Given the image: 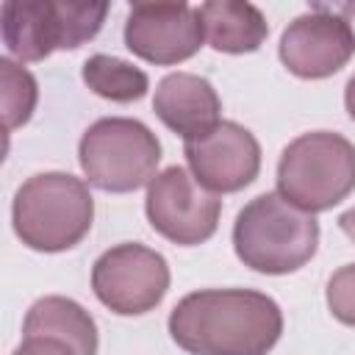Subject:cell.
<instances>
[{
  "instance_id": "7c38bea8",
  "label": "cell",
  "mask_w": 355,
  "mask_h": 355,
  "mask_svg": "<svg viewBox=\"0 0 355 355\" xmlns=\"http://www.w3.org/2000/svg\"><path fill=\"white\" fill-rule=\"evenodd\" d=\"M153 108L169 130L191 141L219 125L222 103L205 78L191 72H172L158 83Z\"/></svg>"
},
{
  "instance_id": "9c48e42d",
  "label": "cell",
  "mask_w": 355,
  "mask_h": 355,
  "mask_svg": "<svg viewBox=\"0 0 355 355\" xmlns=\"http://www.w3.org/2000/svg\"><path fill=\"white\" fill-rule=\"evenodd\" d=\"M202 22L189 3H136L128 11L125 44L150 64H178L202 44Z\"/></svg>"
},
{
  "instance_id": "ba28073f",
  "label": "cell",
  "mask_w": 355,
  "mask_h": 355,
  "mask_svg": "<svg viewBox=\"0 0 355 355\" xmlns=\"http://www.w3.org/2000/svg\"><path fill=\"white\" fill-rule=\"evenodd\" d=\"M147 219L169 241L191 247L214 236L222 200L194 180L183 166H169L147 189Z\"/></svg>"
},
{
  "instance_id": "7a4b0ae2",
  "label": "cell",
  "mask_w": 355,
  "mask_h": 355,
  "mask_svg": "<svg viewBox=\"0 0 355 355\" xmlns=\"http://www.w3.org/2000/svg\"><path fill=\"white\" fill-rule=\"evenodd\" d=\"M319 244L313 214L280 194H261L247 202L233 225V247L244 266L263 275H286L305 266Z\"/></svg>"
},
{
  "instance_id": "5bb4252c",
  "label": "cell",
  "mask_w": 355,
  "mask_h": 355,
  "mask_svg": "<svg viewBox=\"0 0 355 355\" xmlns=\"http://www.w3.org/2000/svg\"><path fill=\"white\" fill-rule=\"evenodd\" d=\"M202 31L219 53H252L269 33L263 14L250 3L211 0L197 8Z\"/></svg>"
},
{
  "instance_id": "277c9868",
  "label": "cell",
  "mask_w": 355,
  "mask_h": 355,
  "mask_svg": "<svg viewBox=\"0 0 355 355\" xmlns=\"http://www.w3.org/2000/svg\"><path fill=\"white\" fill-rule=\"evenodd\" d=\"M277 189L308 214L338 205L355 189V147L338 133H302L280 155Z\"/></svg>"
},
{
  "instance_id": "2e32d148",
  "label": "cell",
  "mask_w": 355,
  "mask_h": 355,
  "mask_svg": "<svg viewBox=\"0 0 355 355\" xmlns=\"http://www.w3.org/2000/svg\"><path fill=\"white\" fill-rule=\"evenodd\" d=\"M36 80L28 69L17 67L8 58H0V103H3V128L11 133L25 125L36 108Z\"/></svg>"
},
{
  "instance_id": "3957f363",
  "label": "cell",
  "mask_w": 355,
  "mask_h": 355,
  "mask_svg": "<svg viewBox=\"0 0 355 355\" xmlns=\"http://www.w3.org/2000/svg\"><path fill=\"white\" fill-rule=\"evenodd\" d=\"M94 200L83 180L67 172L28 178L14 197V230L31 250L61 252L92 227Z\"/></svg>"
},
{
  "instance_id": "ac0fdd59",
  "label": "cell",
  "mask_w": 355,
  "mask_h": 355,
  "mask_svg": "<svg viewBox=\"0 0 355 355\" xmlns=\"http://www.w3.org/2000/svg\"><path fill=\"white\" fill-rule=\"evenodd\" d=\"M14 355H78V352L55 338H25L14 349Z\"/></svg>"
},
{
  "instance_id": "8992f818",
  "label": "cell",
  "mask_w": 355,
  "mask_h": 355,
  "mask_svg": "<svg viewBox=\"0 0 355 355\" xmlns=\"http://www.w3.org/2000/svg\"><path fill=\"white\" fill-rule=\"evenodd\" d=\"M80 169L92 186L103 191H136L153 183L161 161L155 133L139 119H97L80 139Z\"/></svg>"
},
{
  "instance_id": "5b68a950",
  "label": "cell",
  "mask_w": 355,
  "mask_h": 355,
  "mask_svg": "<svg viewBox=\"0 0 355 355\" xmlns=\"http://www.w3.org/2000/svg\"><path fill=\"white\" fill-rule=\"evenodd\" d=\"M108 3L6 0L0 11L3 42L19 61H42L53 50H72L97 36Z\"/></svg>"
},
{
  "instance_id": "d6986e66",
  "label": "cell",
  "mask_w": 355,
  "mask_h": 355,
  "mask_svg": "<svg viewBox=\"0 0 355 355\" xmlns=\"http://www.w3.org/2000/svg\"><path fill=\"white\" fill-rule=\"evenodd\" d=\"M347 28H349V33H352V39H355V3H338V6H327Z\"/></svg>"
},
{
  "instance_id": "8fae6325",
  "label": "cell",
  "mask_w": 355,
  "mask_h": 355,
  "mask_svg": "<svg viewBox=\"0 0 355 355\" xmlns=\"http://www.w3.org/2000/svg\"><path fill=\"white\" fill-rule=\"evenodd\" d=\"M183 153L194 178L211 191H239L250 186L261 169L255 136L236 122H219L205 136L186 141Z\"/></svg>"
},
{
  "instance_id": "ffe728a7",
  "label": "cell",
  "mask_w": 355,
  "mask_h": 355,
  "mask_svg": "<svg viewBox=\"0 0 355 355\" xmlns=\"http://www.w3.org/2000/svg\"><path fill=\"white\" fill-rule=\"evenodd\" d=\"M338 227L344 230V236H347L349 241H355V208H349V211H344V214L338 216Z\"/></svg>"
},
{
  "instance_id": "9a60e30c",
  "label": "cell",
  "mask_w": 355,
  "mask_h": 355,
  "mask_svg": "<svg viewBox=\"0 0 355 355\" xmlns=\"http://www.w3.org/2000/svg\"><path fill=\"white\" fill-rule=\"evenodd\" d=\"M83 80L94 94L114 100V103H130V100L144 97L147 92V75L141 69H136L133 64L122 58L103 55V53L92 55L83 64Z\"/></svg>"
},
{
  "instance_id": "30bf717a",
  "label": "cell",
  "mask_w": 355,
  "mask_h": 355,
  "mask_svg": "<svg viewBox=\"0 0 355 355\" xmlns=\"http://www.w3.org/2000/svg\"><path fill=\"white\" fill-rule=\"evenodd\" d=\"M355 53L349 28L327 8L313 6L311 14L297 17L280 39V61L297 78H327L338 72Z\"/></svg>"
},
{
  "instance_id": "e0dca14e",
  "label": "cell",
  "mask_w": 355,
  "mask_h": 355,
  "mask_svg": "<svg viewBox=\"0 0 355 355\" xmlns=\"http://www.w3.org/2000/svg\"><path fill=\"white\" fill-rule=\"evenodd\" d=\"M327 308L338 322L355 324V263L341 266L327 280Z\"/></svg>"
},
{
  "instance_id": "52a82bcc",
  "label": "cell",
  "mask_w": 355,
  "mask_h": 355,
  "mask_svg": "<svg viewBox=\"0 0 355 355\" xmlns=\"http://www.w3.org/2000/svg\"><path fill=\"white\" fill-rule=\"evenodd\" d=\"M97 300L122 316L153 311L169 288V266L164 255L141 244H119L103 252L92 269Z\"/></svg>"
},
{
  "instance_id": "4fadbf2b",
  "label": "cell",
  "mask_w": 355,
  "mask_h": 355,
  "mask_svg": "<svg viewBox=\"0 0 355 355\" xmlns=\"http://www.w3.org/2000/svg\"><path fill=\"white\" fill-rule=\"evenodd\" d=\"M25 338H55L72 347L78 355L97 352V327L94 319L67 297H42L31 305L25 324Z\"/></svg>"
},
{
  "instance_id": "44dd1931",
  "label": "cell",
  "mask_w": 355,
  "mask_h": 355,
  "mask_svg": "<svg viewBox=\"0 0 355 355\" xmlns=\"http://www.w3.org/2000/svg\"><path fill=\"white\" fill-rule=\"evenodd\" d=\"M344 105H347V114L355 119V75L349 78L347 83V92H344Z\"/></svg>"
},
{
  "instance_id": "6da1fadb",
  "label": "cell",
  "mask_w": 355,
  "mask_h": 355,
  "mask_svg": "<svg viewBox=\"0 0 355 355\" xmlns=\"http://www.w3.org/2000/svg\"><path fill=\"white\" fill-rule=\"evenodd\" d=\"M169 333L191 355H266L283 333V313L261 291L208 288L175 305Z\"/></svg>"
}]
</instances>
